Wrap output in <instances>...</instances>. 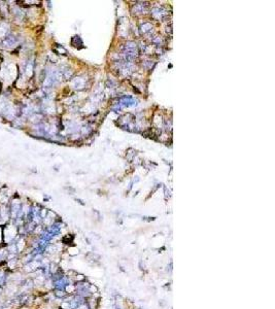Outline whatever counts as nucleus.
<instances>
[{"label":"nucleus","mask_w":275,"mask_h":309,"mask_svg":"<svg viewBox=\"0 0 275 309\" xmlns=\"http://www.w3.org/2000/svg\"><path fill=\"white\" fill-rule=\"evenodd\" d=\"M8 251H10V253H16V244H12V245L8 246Z\"/></svg>","instance_id":"1"},{"label":"nucleus","mask_w":275,"mask_h":309,"mask_svg":"<svg viewBox=\"0 0 275 309\" xmlns=\"http://www.w3.org/2000/svg\"><path fill=\"white\" fill-rule=\"evenodd\" d=\"M31 69H32V66H31V64H28L26 67V73L28 74L29 76L31 75Z\"/></svg>","instance_id":"2"},{"label":"nucleus","mask_w":275,"mask_h":309,"mask_svg":"<svg viewBox=\"0 0 275 309\" xmlns=\"http://www.w3.org/2000/svg\"><path fill=\"white\" fill-rule=\"evenodd\" d=\"M65 294H64V292H61V291H57V296H64Z\"/></svg>","instance_id":"3"},{"label":"nucleus","mask_w":275,"mask_h":309,"mask_svg":"<svg viewBox=\"0 0 275 309\" xmlns=\"http://www.w3.org/2000/svg\"><path fill=\"white\" fill-rule=\"evenodd\" d=\"M1 61H2V58H1V57H0V63H1Z\"/></svg>","instance_id":"4"}]
</instances>
